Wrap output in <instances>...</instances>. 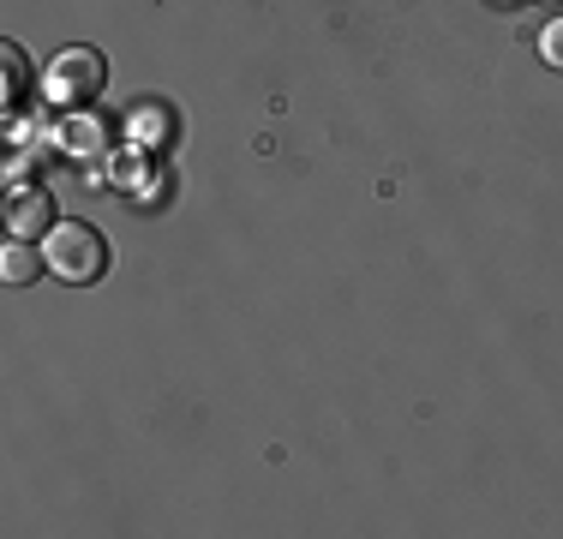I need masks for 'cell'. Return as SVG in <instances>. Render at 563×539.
Returning <instances> with one entry per match:
<instances>
[{
  "label": "cell",
  "instance_id": "6da1fadb",
  "mask_svg": "<svg viewBox=\"0 0 563 539\" xmlns=\"http://www.w3.org/2000/svg\"><path fill=\"white\" fill-rule=\"evenodd\" d=\"M43 258L60 282L85 288V282H97L102 270H109V240H102L90 222H55L43 234Z\"/></svg>",
  "mask_w": 563,
  "mask_h": 539
},
{
  "label": "cell",
  "instance_id": "7a4b0ae2",
  "mask_svg": "<svg viewBox=\"0 0 563 539\" xmlns=\"http://www.w3.org/2000/svg\"><path fill=\"white\" fill-rule=\"evenodd\" d=\"M102 85H109V61H102V48H85V43L60 48L43 73V97L55 108H90L102 97Z\"/></svg>",
  "mask_w": 563,
  "mask_h": 539
},
{
  "label": "cell",
  "instance_id": "ba28073f",
  "mask_svg": "<svg viewBox=\"0 0 563 539\" xmlns=\"http://www.w3.org/2000/svg\"><path fill=\"white\" fill-rule=\"evenodd\" d=\"M552 7H563V0H552Z\"/></svg>",
  "mask_w": 563,
  "mask_h": 539
},
{
  "label": "cell",
  "instance_id": "5b68a950",
  "mask_svg": "<svg viewBox=\"0 0 563 539\" xmlns=\"http://www.w3.org/2000/svg\"><path fill=\"white\" fill-rule=\"evenodd\" d=\"M0 61H7V108H19V102H24V85H31L24 48H19V43H0Z\"/></svg>",
  "mask_w": 563,
  "mask_h": 539
},
{
  "label": "cell",
  "instance_id": "52a82bcc",
  "mask_svg": "<svg viewBox=\"0 0 563 539\" xmlns=\"http://www.w3.org/2000/svg\"><path fill=\"white\" fill-rule=\"evenodd\" d=\"M66 151H97V127H85V120H73V127H66Z\"/></svg>",
  "mask_w": 563,
  "mask_h": 539
},
{
  "label": "cell",
  "instance_id": "3957f363",
  "mask_svg": "<svg viewBox=\"0 0 563 539\" xmlns=\"http://www.w3.org/2000/svg\"><path fill=\"white\" fill-rule=\"evenodd\" d=\"M48 228H55V193H43V186H19V193L7 198V234L12 240H43Z\"/></svg>",
  "mask_w": 563,
  "mask_h": 539
},
{
  "label": "cell",
  "instance_id": "8992f818",
  "mask_svg": "<svg viewBox=\"0 0 563 539\" xmlns=\"http://www.w3.org/2000/svg\"><path fill=\"white\" fill-rule=\"evenodd\" d=\"M540 54H545V66H563V12L540 31Z\"/></svg>",
  "mask_w": 563,
  "mask_h": 539
},
{
  "label": "cell",
  "instance_id": "277c9868",
  "mask_svg": "<svg viewBox=\"0 0 563 539\" xmlns=\"http://www.w3.org/2000/svg\"><path fill=\"white\" fill-rule=\"evenodd\" d=\"M36 270H48V258L31 246V240H7V252H0V276H7V288H24V282H36Z\"/></svg>",
  "mask_w": 563,
  "mask_h": 539
}]
</instances>
